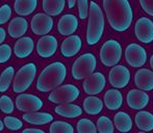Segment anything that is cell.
I'll use <instances>...</instances> for the list:
<instances>
[{"mask_svg":"<svg viewBox=\"0 0 153 133\" xmlns=\"http://www.w3.org/2000/svg\"><path fill=\"white\" fill-rule=\"evenodd\" d=\"M103 8L109 25L115 30L125 31L129 28L133 14L128 0H103Z\"/></svg>","mask_w":153,"mask_h":133,"instance_id":"1","label":"cell"},{"mask_svg":"<svg viewBox=\"0 0 153 133\" xmlns=\"http://www.w3.org/2000/svg\"><path fill=\"white\" fill-rule=\"evenodd\" d=\"M67 77V69L61 61L50 64L42 71L36 81V89L42 93L52 92L59 87Z\"/></svg>","mask_w":153,"mask_h":133,"instance_id":"2","label":"cell"},{"mask_svg":"<svg viewBox=\"0 0 153 133\" xmlns=\"http://www.w3.org/2000/svg\"><path fill=\"white\" fill-rule=\"evenodd\" d=\"M104 30V17L99 5L91 1L89 7V24L87 30V42L89 45H95L100 41Z\"/></svg>","mask_w":153,"mask_h":133,"instance_id":"3","label":"cell"},{"mask_svg":"<svg viewBox=\"0 0 153 133\" xmlns=\"http://www.w3.org/2000/svg\"><path fill=\"white\" fill-rule=\"evenodd\" d=\"M36 75V66L33 63L26 64L17 72L13 82V91L15 93H23L29 89Z\"/></svg>","mask_w":153,"mask_h":133,"instance_id":"4","label":"cell"},{"mask_svg":"<svg viewBox=\"0 0 153 133\" xmlns=\"http://www.w3.org/2000/svg\"><path fill=\"white\" fill-rule=\"evenodd\" d=\"M97 61L96 57L92 53H85L80 55L78 58L75 61L72 66V75L73 78L76 80L85 79L88 76L94 73L96 68Z\"/></svg>","mask_w":153,"mask_h":133,"instance_id":"5","label":"cell"},{"mask_svg":"<svg viewBox=\"0 0 153 133\" xmlns=\"http://www.w3.org/2000/svg\"><path fill=\"white\" fill-rule=\"evenodd\" d=\"M122 57V47L119 42L109 40L102 45L100 50V61L105 66H116Z\"/></svg>","mask_w":153,"mask_h":133,"instance_id":"6","label":"cell"},{"mask_svg":"<svg viewBox=\"0 0 153 133\" xmlns=\"http://www.w3.org/2000/svg\"><path fill=\"white\" fill-rule=\"evenodd\" d=\"M79 97V89L73 84H65L56 87L50 93L48 100L55 104L71 103Z\"/></svg>","mask_w":153,"mask_h":133,"instance_id":"7","label":"cell"},{"mask_svg":"<svg viewBox=\"0 0 153 133\" xmlns=\"http://www.w3.org/2000/svg\"><path fill=\"white\" fill-rule=\"evenodd\" d=\"M125 58L130 66L140 68L145 65L147 61V53L142 46L132 43L127 46L126 51H125Z\"/></svg>","mask_w":153,"mask_h":133,"instance_id":"8","label":"cell"},{"mask_svg":"<svg viewBox=\"0 0 153 133\" xmlns=\"http://www.w3.org/2000/svg\"><path fill=\"white\" fill-rule=\"evenodd\" d=\"M53 19L46 13H38L31 19V30L36 35H46L52 30Z\"/></svg>","mask_w":153,"mask_h":133,"instance_id":"9","label":"cell"},{"mask_svg":"<svg viewBox=\"0 0 153 133\" xmlns=\"http://www.w3.org/2000/svg\"><path fill=\"white\" fill-rule=\"evenodd\" d=\"M16 106L23 112H33L43 107V101L36 95L21 94L16 98Z\"/></svg>","mask_w":153,"mask_h":133,"instance_id":"10","label":"cell"},{"mask_svg":"<svg viewBox=\"0 0 153 133\" xmlns=\"http://www.w3.org/2000/svg\"><path fill=\"white\" fill-rule=\"evenodd\" d=\"M134 33L140 42L150 44L153 41V22L146 17L139 19L135 23Z\"/></svg>","mask_w":153,"mask_h":133,"instance_id":"11","label":"cell"},{"mask_svg":"<svg viewBox=\"0 0 153 133\" xmlns=\"http://www.w3.org/2000/svg\"><path fill=\"white\" fill-rule=\"evenodd\" d=\"M111 84L116 89H123L129 83L130 72L124 66H115L108 74Z\"/></svg>","mask_w":153,"mask_h":133,"instance_id":"12","label":"cell"},{"mask_svg":"<svg viewBox=\"0 0 153 133\" xmlns=\"http://www.w3.org/2000/svg\"><path fill=\"white\" fill-rule=\"evenodd\" d=\"M105 83L106 80L102 73H92L83 81V89L87 94L94 96L102 92V89L105 87Z\"/></svg>","mask_w":153,"mask_h":133,"instance_id":"13","label":"cell"},{"mask_svg":"<svg viewBox=\"0 0 153 133\" xmlns=\"http://www.w3.org/2000/svg\"><path fill=\"white\" fill-rule=\"evenodd\" d=\"M57 40L53 35H44L36 44V53L43 58H49L57 50Z\"/></svg>","mask_w":153,"mask_h":133,"instance_id":"14","label":"cell"},{"mask_svg":"<svg viewBox=\"0 0 153 133\" xmlns=\"http://www.w3.org/2000/svg\"><path fill=\"white\" fill-rule=\"evenodd\" d=\"M127 105L130 108L135 109V110H140L146 107L149 103V96L145 91H140V89H131L128 92L126 97Z\"/></svg>","mask_w":153,"mask_h":133,"instance_id":"15","label":"cell"},{"mask_svg":"<svg viewBox=\"0 0 153 133\" xmlns=\"http://www.w3.org/2000/svg\"><path fill=\"white\" fill-rule=\"evenodd\" d=\"M82 42L78 35H69L62 43L61 52L65 57H72L80 51Z\"/></svg>","mask_w":153,"mask_h":133,"instance_id":"16","label":"cell"},{"mask_svg":"<svg viewBox=\"0 0 153 133\" xmlns=\"http://www.w3.org/2000/svg\"><path fill=\"white\" fill-rule=\"evenodd\" d=\"M78 27V20L74 15L67 14L59 19L57 29L62 35H72Z\"/></svg>","mask_w":153,"mask_h":133,"instance_id":"17","label":"cell"},{"mask_svg":"<svg viewBox=\"0 0 153 133\" xmlns=\"http://www.w3.org/2000/svg\"><path fill=\"white\" fill-rule=\"evenodd\" d=\"M134 83L140 89L149 92L153 89V72L148 69H141L135 73Z\"/></svg>","mask_w":153,"mask_h":133,"instance_id":"18","label":"cell"},{"mask_svg":"<svg viewBox=\"0 0 153 133\" xmlns=\"http://www.w3.org/2000/svg\"><path fill=\"white\" fill-rule=\"evenodd\" d=\"M33 40L29 36H22L16 42L14 52L18 58H25L29 56L33 51Z\"/></svg>","mask_w":153,"mask_h":133,"instance_id":"19","label":"cell"},{"mask_svg":"<svg viewBox=\"0 0 153 133\" xmlns=\"http://www.w3.org/2000/svg\"><path fill=\"white\" fill-rule=\"evenodd\" d=\"M27 29H28V22L26 21V19L22 17H17L10 22L7 31L10 38H19L26 33Z\"/></svg>","mask_w":153,"mask_h":133,"instance_id":"20","label":"cell"},{"mask_svg":"<svg viewBox=\"0 0 153 133\" xmlns=\"http://www.w3.org/2000/svg\"><path fill=\"white\" fill-rule=\"evenodd\" d=\"M23 120L25 122L32 125H45L50 122L53 121V117L50 113L47 112H38V111H33V112H26L23 115Z\"/></svg>","mask_w":153,"mask_h":133,"instance_id":"21","label":"cell"},{"mask_svg":"<svg viewBox=\"0 0 153 133\" xmlns=\"http://www.w3.org/2000/svg\"><path fill=\"white\" fill-rule=\"evenodd\" d=\"M55 113L61 117H68V119H74L82 113V109L78 105L71 104V103H64L55 108Z\"/></svg>","mask_w":153,"mask_h":133,"instance_id":"22","label":"cell"},{"mask_svg":"<svg viewBox=\"0 0 153 133\" xmlns=\"http://www.w3.org/2000/svg\"><path fill=\"white\" fill-rule=\"evenodd\" d=\"M36 6H38V0H16L14 8L19 16L26 17L36 10Z\"/></svg>","mask_w":153,"mask_h":133,"instance_id":"23","label":"cell"},{"mask_svg":"<svg viewBox=\"0 0 153 133\" xmlns=\"http://www.w3.org/2000/svg\"><path fill=\"white\" fill-rule=\"evenodd\" d=\"M104 103L106 107L111 110L118 109L123 104V96L118 89H108L104 95Z\"/></svg>","mask_w":153,"mask_h":133,"instance_id":"24","label":"cell"},{"mask_svg":"<svg viewBox=\"0 0 153 133\" xmlns=\"http://www.w3.org/2000/svg\"><path fill=\"white\" fill-rule=\"evenodd\" d=\"M135 125L142 131L153 130V115L149 111H140L135 115Z\"/></svg>","mask_w":153,"mask_h":133,"instance_id":"25","label":"cell"},{"mask_svg":"<svg viewBox=\"0 0 153 133\" xmlns=\"http://www.w3.org/2000/svg\"><path fill=\"white\" fill-rule=\"evenodd\" d=\"M66 0H43V10L46 14L54 17L64 10Z\"/></svg>","mask_w":153,"mask_h":133,"instance_id":"26","label":"cell"},{"mask_svg":"<svg viewBox=\"0 0 153 133\" xmlns=\"http://www.w3.org/2000/svg\"><path fill=\"white\" fill-rule=\"evenodd\" d=\"M115 126L120 132H128L132 128V120L124 111H119L114 120Z\"/></svg>","mask_w":153,"mask_h":133,"instance_id":"27","label":"cell"},{"mask_svg":"<svg viewBox=\"0 0 153 133\" xmlns=\"http://www.w3.org/2000/svg\"><path fill=\"white\" fill-rule=\"evenodd\" d=\"M103 108V102L97 97H88L83 101V109L87 113L92 115H98Z\"/></svg>","mask_w":153,"mask_h":133,"instance_id":"28","label":"cell"},{"mask_svg":"<svg viewBox=\"0 0 153 133\" xmlns=\"http://www.w3.org/2000/svg\"><path fill=\"white\" fill-rule=\"evenodd\" d=\"M15 75V70L13 66L6 68L0 75V92H6L10 87Z\"/></svg>","mask_w":153,"mask_h":133,"instance_id":"29","label":"cell"},{"mask_svg":"<svg viewBox=\"0 0 153 133\" xmlns=\"http://www.w3.org/2000/svg\"><path fill=\"white\" fill-rule=\"evenodd\" d=\"M49 131L51 133H73L74 132V128L72 125L67 122L62 121H55L51 124Z\"/></svg>","mask_w":153,"mask_h":133,"instance_id":"30","label":"cell"},{"mask_svg":"<svg viewBox=\"0 0 153 133\" xmlns=\"http://www.w3.org/2000/svg\"><path fill=\"white\" fill-rule=\"evenodd\" d=\"M114 124L106 117H100L97 121V130L100 133H113L115 130Z\"/></svg>","mask_w":153,"mask_h":133,"instance_id":"31","label":"cell"},{"mask_svg":"<svg viewBox=\"0 0 153 133\" xmlns=\"http://www.w3.org/2000/svg\"><path fill=\"white\" fill-rule=\"evenodd\" d=\"M97 127L92 121L88 119H81L77 123V132L78 133H96Z\"/></svg>","mask_w":153,"mask_h":133,"instance_id":"32","label":"cell"},{"mask_svg":"<svg viewBox=\"0 0 153 133\" xmlns=\"http://www.w3.org/2000/svg\"><path fill=\"white\" fill-rule=\"evenodd\" d=\"M0 109L4 113H12L14 111V102L8 96L0 97Z\"/></svg>","mask_w":153,"mask_h":133,"instance_id":"33","label":"cell"},{"mask_svg":"<svg viewBox=\"0 0 153 133\" xmlns=\"http://www.w3.org/2000/svg\"><path fill=\"white\" fill-rule=\"evenodd\" d=\"M4 125L10 130H19L23 127V123L19 119L14 117H4Z\"/></svg>","mask_w":153,"mask_h":133,"instance_id":"34","label":"cell"},{"mask_svg":"<svg viewBox=\"0 0 153 133\" xmlns=\"http://www.w3.org/2000/svg\"><path fill=\"white\" fill-rule=\"evenodd\" d=\"M12 48L7 44L0 45V64H4L12 56Z\"/></svg>","mask_w":153,"mask_h":133,"instance_id":"35","label":"cell"},{"mask_svg":"<svg viewBox=\"0 0 153 133\" xmlns=\"http://www.w3.org/2000/svg\"><path fill=\"white\" fill-rule=\"evenodd\" d=\"M12 16V8L8 4H3L0 6V25L6 23Z\"/></svg>","mask_w":153,"mask_h":133,"instance_id":"36","label":"cell"},{"mask_svg":"<svg viewBox=\"0 0 153 133\" xmlns=\"http://www.w3.org/2000/svg\"><path fill=\"white\" fill-rule=\"evenodd\" d=\"M77 4H78L79 18L85 20L89 16V4H88V0H77Z\"/></svg>","mask_w":153,"mask_h":133,"instance_id":"37","label":"cell"},{"mask_svg":"<svg viewBox=\"0 0 153 133\" xmlns=\"http://www.w3.org/2000/svg\"><path fill=\"white\" fill-rule=\"evenodd\" d=\"M141 6L148 15L153 17V0H140Z\"/></svg>","mask_w":153,"mask_h":133,"instance_id":"38","label":"cell"},{"mask_svg":"<svg viewBox=\"0 0 153 133\" xmlns=\"http://www.w3.org/2000/svg\"><path fill=\"white\" fill-rule=\"evenodd\" d=\"M5 36H6V33H5V29L0 27V45L5 41Z\"/></svg>","mask_w":153,"mask_h":133,"instance_id":"39","label":"cell"},{"mask_svg":"<svg viewBox=\"0 0 153 133\" xmlns=\"http://www.w3.org/2000/svg\"><path fill=\"white\" fill-rule=\"evenodd\" d=\"M24 133H27V132H36V133H44V131L41 129H34V128H27V129H24L23 130Z\"/></svg>","mask_w":153,"mask_h":133,"instance_id":"40","label":"cell"},{"mask_svg":"<svg viewBox=\"0 0 153 133\" xmlns=\"http://www.w3.org/2000/svg\"><path fill=\"white\" fill-rule=\"evenodd\" d=\"M76 1L77 0H68V6L69 8H73L76 4Z\"/></svg>","mask_w":153,"mask_h":133,"instance_id":"41","label":"cell"},{"mask_svg":"<svg viewBox=\"0 0 153 133\" xmlns=\"http://www.w3.org/2000/svg\"><path fill=\"white\" fill-rule=\"evenodd\" d=\"M4 123H2L1 121H0V131H2V130H3V128H4Z\"/></svg>","mask_w":153,"mask_h":133,"instance_id":"42","label":"cell"},{"mask_svg":"<svg viewBox=\"0 0 153 133\" xmlns=\"http://www.w3.org/2000/svg\"><path fill=\"white\" fill-rule=\"evenodd\" d=\"M150 66H151L152 70H153V54H152L151 58H150Z\"/></svg>","mask_w":153,"mask_h":133,"instance_id":"43","label":"cell"}]
</instances>
